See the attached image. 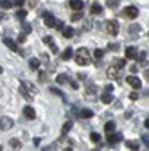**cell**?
<instances>
[{
    "instance_id": "74e56055",
    "label": "cell",
    "mask_w": 149,
    "mask_h": 151,
    "mask_svg": "<svg viewBox=\"0 0 149 151\" xmlns=\"http://www.w3.org/2000/svg\"><path fill=\"white\" fill-rule=\"evenodd\" d=\"M50 92H52V93H56V96H59V97H65V93H63V92H59L58 88H50Z\"/></svg>"
},
{
    "instance_id": "60d3db41",
    "label": "cell",
    "mask_w": 149,
    "mask_h": 151,
    "mask_svg": "<svg viewBox=\"0 0 149 151\" xmlns=\"http://www.w3.org/2000/svg\"><path fill=\"white\" fill-rule=\"evenodd\" d=\"M24 32H25V34L31 32V25H29V24H24Z\"/></svg>"
},
{
    "instance_id": "8fae6325",
    "label": "cell",
    "mask_w": 149,
    "mask_h": 151,
    "mask_svg": "<svg viewBox=\"0 0 149 151\" xmlns=\"http://www.w3.org/2000/svg\"><path fill=\"white\" fill-rule=\"evenodd\" d=\"M106 74H108V78H110V79H119V76H120V68H117V67H110Z\"/></svg>"
},
{
    "instance_id": "277c9868",
    "label": "cell",
    "mask_w": 149,
    "mask_h": 151,
    "mask_svg": "<svg viewBox=\"0 0 149 151\" xmlns=\"http://www.w3.org/2000/svg\"><path fill=\"white\" fill-rule=\"evenodd\" d=\"M59 149L61 151H72L74 149V142L68 140V139H65V137H61L59 139Z\"/></svg>"
},
{
    "instance_id": "f546056e",
    "label": "cell",
    "mask_w": 149,
    "mask_h": 151,
    "mask_svg": "<svg viewBox=\"0 0 149 151\" xmlns=\"http://www.w3.org/2000/svg\"><path fill=\"white\" fill-rule=\"evenodd\" d=\"M25 16H27V11L25 9H18L16 11V18H18V20H24Z\"/></svg>"
},
{
    "instance_id": "7dc6e473",
    "label": "cell",
    "mask_w": 149,
    "mask_h": 151,
    "mask_svg": "<svg viewBox=\"0 0 149 151\" xmlns=\"http://www.w3.org/2000/svg\"><path fill=\"white\" fill-rule=\"evenodd\" d=\"M2 20H6V14H4V13H0V22H2Z\"/></svg>"
},
{
    "instance_id": "30bf717a",
    "label": "cell",
    "mask_w": 149,
    "mask_h": 151,
    "mask_svg": "<svg viewBox=\"0 0 149 151\" xmlns=\"http://www.w3.org/2000/svg\"><path fill=\"white\" fill-rule=\"evenodd\" d=\"M22 88H25L31 96H36V93H38V88H36L32 83H29V81H22Z\"/></svg>"
},
{
    "instance_id": "f35d334b",
    "label": "cell",
    "mask_w": 149,
    "mask_h": 151,
    "mask_svg": "<svg viewBox=\"0 0 149 151\" xmlns=\"http://www.w3.org/2000/svg\"><path fill=\"white\" fill-rule=\"evenodd\" d=\"M108 49H110V50H119V43H110Z\"/></svg>"
},
{
    "instance_id": "ab89813d",
    "label": "cell",
    "mask_w": 149,
    "mask_h": 151,
    "mask_svg": "<svg viewBox=\"0 0 149 151\" xmlns=\"http://www.w3.org/2000/svg\"><path fill=\"white\" fill-rule=\"evenodd\" d=\"M129 99H131V101H137V99H138V93H137V92H131V93H129Z\"/></svg>"
},
{
    "instance_id": "d590c367",
    "label": "cell",
    "mask_w": 149,
    "mask_h": 151,
    "mask_svg": "<svg viewBox=\"0 0 149 151\" xmlns=\"http://www.w3.org/2000/svg\"><path fill=\"white\" fill-rule=\"evenodd\" d=\"M20 93H22V96H24L25 99H32V96H31V93H29L25 88H20Z\"/></svg>"
},
{
    "instance_id": "c3c4849f",
    "label": "cell",
    "mask_w": 149,
    "mask_h": 151,
    "mask_svg": "<svg viewBox=\"0 0 149 151\" xmlns=\"http://www.w3.org/2000/svg\"><path fill=\"white\" fill-rule=\"evenodd\" d=\"M0 74H2V67H0Z\"/></svg>"
},
{
    "instance_id": "f907efd6",
    "label": "cell",
    "mask_w": 149,
    "mask_h": 151,
    "mask_svg": "<svg viewBox=\"0 0 149 151\" xmlns=\"http://www.w3.org/2000/svg\"><path fill=\"white\" fill-rule=\"evenodd\" d=\"M94 151H97V149H94Z\"/></svg>"
},
{
    "instance_id": "5bb4252c",
    "label": "cell",
    "mask_w": 149,
    "mask_h": 151,
    "mask_svg": "<svg viewBox=\"0 0 149 151\" xmlns=\"http://www.w3.org/2000/svg\"><path fill=\"white\" fill-rule=\"evenodd\" d=\"M83 0H70V7L74 9V11H81L83 9Z\"/></svg>"
},
{
    "instance_id": "d6986e66",
    "label": "cell",
    "mask_w": 149,
    "mask_h": 151,
    "mask_svg": "<svg viewBox=\"0 0 149 151\" xmlns=\"http://www.w3.org/2000/svg\"><path fill=\"white\" fill-rule=\"evenodd\" d=\"M79 117L81 119H92V117H94V111H92V110H81Z\"/></svg>"
},
{
    "instance_id": "4316f807",
    "label": "cell",
    "mask_w": 149,
    "mask_h": 151,
    "mask_svg": "<svg viewBox=\"0 0 149 151\" xmlns=\"http://www.w3.org/2000/svg\"><path fill=\"white\" fill-rule=\"evenodd\" d=\"M90 11L94 13V14H101V13H102V7L95 2V4H92V9H90Z\"/></svg>"
},
{
    "instance_id": "8d00e7d4",
    "label": "cell",
    "mask_w": 149,
    "mask_h": 151,
    "mask_svg": "<svg viewBox=\"0 0 149 151\" xmlns=\"http://www.w3.org/2000/svg\"><path fill=\"white\" fill-rule=\"evenodd\" d=\"M27 40V34L25 32H22V34H18V43H24Z\"/></svg>"
},
{
    "instance_id": "836d02e7",
    "label": "cell",
    "mask_w": 149,
    "mask_h": 151,
    "mask_svg": "<svg viewBox=\"0 0 149 151\" xmlns=\"http://www.w3.org/2000/svg\"><path fill=\"white\" fill-rule=\"evenodd\" d=\"M126 146H128L129 149H133V151H137V149H138V144H137V142H131V140H128V142H126Z\"/></svg>"
},
{
    "instance_id": "b9f144b4",
    "label": "cell",
    "mask_w": 149,
    "mask_h": 151,
    "mask_svg": "<svg viewBox=\"0 0 149 151\" xmlns=\"http://www.w3.org/2000/svg\"><path fill=\"white\" fill-rule=\"evenodd\" d=\"M38 78H40V81H45V79H47V74H45V72H40Z\"/></svg>"
},
{
    "instance_id": "5b68a950",
    "label": "cell",
    "mask_w": 149,
    "mask_h": 151,
    "mask_svg": "<svg viewBox=\"0 0 149 151\" xmlns=\"http://www.w3.org/2000/svg\"><path fill=\"white\" fill-rule=\"evenodd\" d=\"M124 16H126V18H131V20H133V18L138 16V9H137L135 6H128V7L124 9Z\"/></svg>"
},
{
    "instance_id": "ba28073f",
    "label": "cell",
    "mask_w": 149,
    "mask_h": 151,
    "mask_svg": "<svg viewBox=\"0 0 149 151\" xmlns=\"http://www.w3.org/2000/svg\"><path fill=\"white\" fill-rule=\"evenodd\" d=\"M128 85H129V86H133L135 90L142 88V83H140V79L137 78V76H129V78H128Z\"/></svg>"
},
{
    "instance_id": "ac0fdd59",
    "label": "cell",
    "mask_w": 149,
    "mask_h": 151,
    "mask_svg": "<svg viewBox=\"0 0 149 151\" xmlns=\"http://www.w3.org/2000/svg\"><path fill=\"white\" fill-rule=\"evenodd\" d=\"M95 92H97V86L94 83H86V96H94Z\"/></svg>"
},
{
    "instance_id": "e0dca14e",
    "label": "cell",
    "mask_w": 149,
    "mask_h": 151,
    "mask_svg": "<svg viewBox=\"0 0 149 151\" xmlns=\"http://www.w3.org/2000/svg\"><path fill=\"white\" fill-rule=\"evenodd\" d=\"M94 58H95V63H99V61L104 58V50H102V49H95V50H94Z\"/></svg>"
},
{
    "instance_id": "44dd1931",
    "label": "cell",
    "mask_w": 149,
    "mask_h": 151,
    "mask_svg": "<svg viewBox=\"0 0 149 151\" xmlns=\"http://www.w3.org/2000/svg\"><path fill=\"white\" fill-rule=\"evenodd\" d=\"M29 67H31L32 70H38V67H40V60H38V58H31V60H29Z\"/></svg>"
},
{
    "instance_id": "4fadbf2b",
    "label": "cell",
    "mask_w": 149,
    "mask_h": 151,
    "mask_svg": "<svg viewBox=\"0 0 149 151\" xmlns=\"http://www.w3.org/2000/svg\"><path fill=\"white\" fill-rule=\"evenodd\" d=\"M137 49L135 47H126V60H135L137 58Z\"/></svg>"
},
{
    "instance_id": "f1b7e54d",
    "label": "cell",
    "mask_w": 149,
    "mask_h": 151,
    "mask_svg": "<svg viewBox=\"0 0 149 151\" xmlns=\"http://www.w3.org/2000/svg\"><path fill=\"white\" fill-rule=\"evenodd\" d=\"M61 31H63V36L65 38H72V34H74V29L72 27H63Z\"/></svg>"
},
{
    "instance_id": "2e32d148",
    "label": "cell",
    "mask_w": 149,
    "mask_h": 151,
    "mask_svg": "<svg viewBox=\"0 0 149 151\" xmlns=\"http://www.w3.org/2000/svg\"><path fill=\"white\" fill-rule=\"evenodd\" d=\"M101 103H104V104H110V103H113V96H111L110 92L102 93V96H101Z\"/></svg>"
},
{
    "instance_id": "1f68e13d",
    "label": "cell",
    "mask_w": 149,
    "mask_h": 151,
    "mask_svg": "<svg viewBox=\"0 0 149 151\" xmlns=\"http://www.w3.org/2000/svg\"><path fill=\"white\" fill-rule=\"evenodd\" d=\"M126 65V60H115L113 61V67H117V68H122Z\"/></svg>"
},
{
    "instance_id": "cb8c5ba5",
    "label": "cell",
    "mask_w": 149,
    "mask_h": 151,
    "mask_svg": "<svg viewBox=\"0 0 149 151\" xmlns=\"http://www.w3.org/2000/svg\"><path fill=\"white\" fill-rule=\"evenodd\" d=\"M81 18H83V11H76V13H72L70 20H72V22H79Z\"/></svg>"
},
{
    "instance_id": "ffe728a7",
    "label": "cell",
    "mask_w": 149,
    "mask_h": 151,
    "mask_svg": "<svg viewBox=\"0 0 149 151\" xmlns=\"http://www.w3.org/2000/svg\"><path fill=\"white\" fill-rule=\"evenodd\" d=\"M72 56H74V50H72V49H65L63 54H61V58H63L65 61H68V60H72Z\"/></svg>"
},
{
    "instance_id": "484cf974",
    "label": "cell",
    "mask_w": 149,
    "mask_h": 151,
    "mask_svg": "<svg viewBox=\"0 0 149 151\" xmlns=\"http://www.w3.org/2000/svg\"><path fill=\"white\" fill-rule=\"evenodd\" d=\"M13 6V0H0V7L2 9H11Z\"/></svg>"
},
{
    "instance_id": "7402d4cb",
    "label": "cell",
    "mask_w": 149,
    "mask_h": 151,
    "mask_svg": "<svg viewBox=\"0 0 149 151\" xmlns=\"http://www.w3.org/2000/svg\"><path fill=\"white\" fill-rule=\"evenodd\" d=\"M67 81H68V76L67 74H59L58 78H56V83H58V85H65Z\"/></svg>"
},
{
    "instance_id": "bcb514c9",
    "label": "cell",
    "mask_w": 149,
    "mask_h": 151,
    "mask_svg": "<svg viewBox=\"0 0 149 151\" xmlns=\"http://www.w3.org/2000/svg\"><path fill=\"white\" fill-rule=\"evenodd\" d=\"M113 90V85H106V92H111Z\"/></svg>"
},
{
    "instance_id": "8992f818",
    "label": "cell",
    "mask_w": 149,
    "mask_h": 151,
    "mask_svg": "<svg viewBox=\"0 0 149 151\" xmlns=\"http://www.w3.org/2000/svg\"><path fill=\"white\" fill-rule=\"evenodd\" d=\"M120 140H122V133H113V131H111V133H108V144H110V146L119 144Z\"/></svg>"
},
{
    "instance_id": "d6a6232c",
    "label": "cell",
    "mask_w": 149,
    "mask_h": 151,
    "mask_svg": "<svg viewBox=\"0 0 149 151\" xmlns=\"http://www.w3.org/2000/svg\"><path fill=\"white\" fill-rule=\"evenodd\" d=\"M90 140L97 144V142H101V135H99V133H92V135H90Z\"/></svg>"
},
{
    "instance_id": "9a60e30c",
    "label": "cell",
    "mask_w": 149,
    "mask_h": 151,
    "mask_svg": "<svg viewBox=\"0 0 149 151\" xmlns=\"http://www.w3.org/2000/svg\"><path fill=\"white\" fill-rule=\"evenodd\" d=\"M24 115H25L27 119H34V117H36V111H34L32 106H25V108H24Z\"/></svg>"
},
{
    "instance_id": "f6af8a7d",
    "label": "cell",
    "mask_w": 149,
    "mask_h": 151,
    "mask_svg": "<svg viewBox=\"0 0 149 151\" xmlns=\"http://www.w3.org/2000/svg\"><path fill=\"white\" fill-rule=\"evenodd\" d=\"M13 4H14V6H18V7H20V6H24V0H14Z\"/></svg>"
},
{
    "instance_id": "d4e9b609",
    "label": "cell",
    "mask_w": 149,
    "mask_h": 151,
    "mask_svg": "<svg viewBox=\"0 0 149 151\" xmlns=\"http://www.w3.org/2000/svg\"><path fill=\"white\" fill-rule=\"evenodd\" d=\"M135 60H138L142 63H147V52H137V58Z\"/></svg>"
},
{
    "instance_id": "7c38bea8",
    "label": "cell",
    "mask_w": 149,
    "mask_h": 151,
    "mask_svg": "<svg viewBox=\"0 0 149 151\" xmlns=\"http://www.w3.org/2000/svg\"><path fill=\"white\" fill-rule=\"evenodd\" d=\"M43 43H47L54 54H58V47H56V43H54V40H52V36H45V38H43Z\"/></svg>"
},
{
    "instance_id": "3957f363",
    "label": "cell",
    "mask_w": 149,
    "mask_h": 151,
    "mask_svg": "<svg viewBox=\"0 0 149 151\" xmlns=\"http://www.w3.org/2000/svg\"><path fill=\"white\" fill-rule=\"evenodd\" d=\"M14 126V121L11 117H2L0 119V131H9Z\"/></svg>"
},
{
    "instance_id": "603a6c76",
    "label": "cell",
    "mask_w": 149,
    "mask_h": 151,
    "mask_svg": "<svg viewBox=\"0 0 149 151\" xmlns=\"http://www.w3.org/2000/svg\"><path fill=\"white\" fill-rule=\"evenodd\" d=\"M104 131H106V133H111V131H115V122H113V121L106 122V124H104Z\"/></svg>"
},
{
    "instance_id": "52a82bcc",
    "label": "cell",
    "mask_w": 149,
    "mask_h": 151,
    "mask_svg": "<svg viewBox=\"0 0 149 151\" xmlns=\"http://www.w3.org/2000/svg\"><path fill=\"white\" fill-rule=\"evenodd\" d=\"M106 31H108L110 34H113V36H115V34L119 32V24H117L115 20H110V22L106 24Z\"/></svg>"
},
{
    "instance_id": "7a4b0ae2",
    "label": "cell",
    "mask_w": 149,
    "mask_h": 151,
    "mask_svg": "<svg viewBox=\"0 0 149 151\" xmlns=\"http://www.w3.org/2000/svg\"><path fill=\"white\" fill-rule=\"evenodd\" d=\"M2 42H4V43H6V45H7V47L13 50V52H16L18 56H24V54H25V52H24L20 47H18V43H16V42H13L11 38H2Z\"/></svg>"
},
{
    "instance_id": "4dcf8cb0",
    "label": "cell",
    "mask_w": 149,
    "mask_h": 151,
    "mask_svg": "<svg viewBox=\"0 0 149 151\" xmlns=\"http://www.w3.org/2000/svg\"><path fill=\"white\" fill-rule=\"evenodd\" d=\"M9 144H11V147H13V149H20V147H22V142H20V140H14V139H13Z\"/></svg>"
},
{
    "instance_id": "e575fe53",
    "label": "cell",
    "mask_w": 149,
    "mask_h": 151,
    "mask_svg": "<svg viewBox=\"0 0 149 151\" xmlns=\"http://www.w3.org/2000/svg\"><path fill=\"white\" fill-rule=\"evenodd\" d=\"M119 2H120V0H106L108 7H117V6H119Z\"/></svg>"
},
{
    "instance_id": "681fc988",
    "label": "cell",
    "mask_w": 149,
    "mask_h": 151,
    "mask_svg": "<svg viewBox=\"0 0 149 151\" xmlns=\"http://www.w3.org/2000/svg\"><path fill=\"white\" fill-rule=\"evenodd\" d=\"M0 151H2V146H0Z\"/></svg>"
},
{
    "instance_id": "83f0119b",
    "label": "cell",
    "mask_w": 149,
    "mask_h": 151,
    "mask_svg": "<svg viewBox=\"0 0 149 151\" xmlns=\"http://www.w3.org/2000/svg\"><path fill=\"white\" fill-rule=\"evenodd\" d=\"M70 128H72V122H65V124H63V128H61V137H65V135L68 133Z\"/></svg>"
},
{
    "instance_id": "9c48e42d",
    "label": "cell",
    "mask_w": 149,
    "mask_h": 151,
    "mask_svg": "<svg viewBox=\"0 0 149 151\" xmlns=\"http://www.w3.org/2000/svg\"><path fill=\"white\" fill-rule=\"evenodd\" d=\"M43 22H45L47 27H54V25H56V18H54L52 13H45V14H43Z\"/></svg>"
},
{
    "instance_id": "ee69618b",
    "label": "cell",
    "mask_w": 149,
    "mask_h": 151,
    "mask_svg": "<svg viewBox=\"0 0 149 151\" xmlns=\"http://www.w3.org/2000/svg\"><path fill=\"white\" fill-rule=\"evenodd\" d=\"M70 86H72V88H74V90H77V88H79V85H77V83H76V81H70Z\"/></svg>"
},
{
    "instance_id": "7bdbcfd3",
    "label": "cell",
    "mask_w": 149,
    "mask_h": 151,
    "mask_svg": "<svg viewBox=\"0 0 149 151\" xmlns=\"http://www.w3.org/2000/svg\"><path fill=\"white\" fill-rule=\"evenodd\" d=\"M142 142H144V144H145V147H147V144H149V137H147V135H144V137H142Z\"/></svg>"
},
{
    "instance_id": "6da1fadb",
    "label": "cell",
    "mask_w": 149,
    "mask_h": 151,
    "mask_svg": "<svg viewBox=\"0 0 149 151\" xmlns=\"http://www.w3.org/2000/svg\"><path fill=\"white\" fill-rule=\"evenodd\" d=\"M74 60H76V63H77V65H88V63L92 61V56H90L88 49L81 47V49H77V50H76V56H74Z\"/></svg>"
}]
</instances>
